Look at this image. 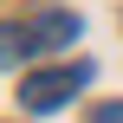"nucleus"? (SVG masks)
Listing matches in <instances>:
<instances>
[{"instance_id":"obj_2","label":"nucleus","mask_w":123,"mask_h":123,"mask_svg":"<svg viewBox=\"0 0 123 123\" xmlns=\"http://www.w3.org/2000/svg\"><path fill=\"white\" fill-rule=\"evenodd\" d=\"M26 32H32V52H52V45H71V39H78V13H39V19L26 26Z\"/></svg>"},{"instance_id":"obj_1","label":"nucleus","mask_w":123,"mask_h":123,"mask_svg":"<svg viewBox=\"0 0 123 123\" xmlns=\"http://www.w3.org/2000/svg\"><path fill=\"white\" fill-rule=\"evenodd\" d=\"M91 84V65H52V71H32V78H19V104L26 110H58L65 97H78Z\"/></svg>"},{"instance_id":"obj_4","label":"nucleus","mask_w":123,"mask_h":123,"mask_svg":"<svg viewBox=\"0 0 123 123\" xmlns=\"http://www.w3.org/2000/svg\"><path fill=\"white\" fill-rule=\"evenodd\" d=\"M91 123H123V104H97V110H91Z\"/></svg>"},{"instance_id":"obj_3","label":"nucleus","mask_w":123,"mask_h":123,"mask_svg":"<svg viewBox=\"0 0 123 123\" xmlns=\"http://www.w3.org/2000/svg\"><path fill=\"white\" fill-rule=\"evenodd\" d=\"M26 52H32V32L26 26H0V65H19Z\"/></svg>"}]
</instances>
